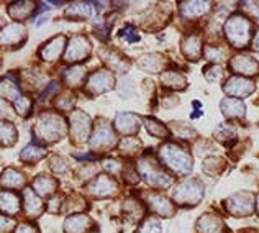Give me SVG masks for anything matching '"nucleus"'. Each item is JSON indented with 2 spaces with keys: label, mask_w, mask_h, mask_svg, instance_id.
I'll list each match as a JSON object with an SVG mask.
<instances>
[{
  "label": "nucleus",
  "mask_w": 259,
  "mask_h": 233,
  "mask_svg": "<svg viewBox=\"0 0 259 233\" xmlns=\"http://www.w3.org/2000/svg\"><path fill=\"white\" fill-rule=\"evenodd\" d=\"M64 133V120L54 113H45L39 116L36 125V135L45 141H54Z\"/></svg>",
  "instance_id": "1"
},
{
  "label": "nucleus",
  "mask_w": 259,
  "mask_h": 233,
  "mask_svg": "<svg viewBox=\"0 0 259 233\" xmlns=\"http://www.w3.org/2000/svg\"><path fill=\"white\" fill-rule=\"evenodd\" d=\"M161 158L167 166H171L177 173L187 174L192 169V160L184 149L177 148L176 145H166L161 148Z\"/></svg>",
  "instance_id": "2"
},
{
  "label": "nucleus",
  "mask_w": 259,
  "mask_h": 233,
  "mask_svg": "<svg viewBox=\"0 0 259 233\" xmlns=\"http://www.w3.org/2000/svg\"><path fill=\"white\" fill-rule=\"evenodd\" d=\"M225 30H227V35H228L231 43L240 48V46H244L248 43L251 25L246 18H243L240 15H235V17H231V20H228Z\"/></svg>",
  "instance_id": "3"
},
{
  "label": "nucleus",
  "mask_w": 259,
  "mask_h": 233,
  "mask_svg": "<svg viewBox=\"0 0 259 233\" xmlns=\"http://www.w3.org/2000/svg\"><path fill=\"white\" fill-rule=\"evenodd\" d=\"M140 171H141V174L145 176L146 182L151 184V186L162 187V186H169V184H171V177H169L164 171H161L153 161L143 160L140 163Z\"/></svg>",
  "instance_id": "4"
},
{
  "label": "nucleus",
  "mask_w": 259,
  "mask_h": 233,
  "mask_svg": "<svg viewBox=\"0 0 259 233\" xmlns=\"http://www.w3.org/2000/svg\"><path fill=\"white\" fill-rule=\"evenodd\" d=\"M91 130V119L84 112H74L71 116V133L76 141H84Z\"/></svg>",
  "instance_id": "5"
},
{
  "label": "nucleus",
  "mask_w": 259,
  "mask_h": 233,
  "mask_svg": "<svg viewBox=\"0 0 259 233\" xmlns=\"http://www.w3.org/2000/svg\"><path fill=\"white\" fill-rule=\"evenodd\" d=\"M91 53V45L84 36H74L71 40L69 46L66 51V59L67 61H77V59H85L87 54Z\"/></svg>",
  "instance_id": "6"
},
{
  "label": "nucleus",
  "mask_w": 259,
  "mask_h": 233,
  "mask_svg": "<svg viewBox=\"0 0 259 233\" xmlns=\"http://www.w3.org/2000/svg\"><path fill=\"white\" fill-rule=\"evenodd\" d=\"M112 84H113L112 74L107 71H99V72L92 74L91 79H89L87 89L94 94H100L104 91H108V89H112Z\"/></svg>",
  "instance_id": "7"
},
{
  "label": "nucleus",
  "mask_w": 259,
  "mask_h": 233,
  "mask_svg": "<svg viewBox=\"0 0 259 233\" xmlns=\"http://www.w3.org/2000/svg\"><path fill=\"white\" fill-rule=\"evenodd\" d=\"M115 141V136L112 128L107 125V123L100 122L95 132L92 135V140H91V145L92 148H105V146H110L112 143Z\"/></svg>",
  "instance_id": "8"
},
{
  "label": "nucleus",
  "mask_w": 259,
  "mask_h": 233,
  "mask_svg": "<svg viewBox=\"0 0 259 233\" xmlns=\"http://www.w3.org/2000/svg\"><path fill=\"white\" fill-rule=\"evenodd\" d=\"M174 197L179 202L197 204V201H200V197H202V189L200 186H197L194 182H186L179 187V190H176Z\"/></svg>",
  "instance_id": "9"
},
{
  "label": "nucleus",
  "mask_w": 259,
  "mask_h": 233,
  "mask_svg": "<svg viewBox=\"0 0 259 233\" xmlns=\"http://www.w3.org/2000/svg\"><path fill=\"white\" fill-rule=\"evenodd\" d=\"M23 38H25V28L22 25L12 23L0 31V43H4V45H15L18 41H22Z\"/></svg>",
  "instance_id": "10"
},
{
  "label": "nucleus",
  "mask_w": 259,
  "mask_h": 233,
  "mask_svg": "<svg viewBox=\"0 0 259 233\" xmlns=\"http://www.w3.org/2000/svg\"><path fill=\"white\" fill-rule=\"evenodd\" d=\"M115 190H117V184L107 176H100L91 184V192L94 196H112Z\"/></svg>",
  "instance_id": "11"
},
{
  "label": "nucleus",
  "mask_w": 259,
  "mask_h": 233,
  "mask_svg": "<svg viewBox=\"0 0 259 233\" xmlns=\"http://www.w3.org/2000/svg\"><path fill=\"white\" fill-rule=\"evenodd\" d=\"M253 82L249 81H244L241 77H233L228 81V84L225 86V91L231 95H246V94H251L253 92Z\"/></svg>",
  "instance_id": "12"
},
{
  "label": "nucleus",
  "mask_w": 259,
  "mask_h": 233,
  "mask_svg": "<svg viewBox=\"0 0 259 233\" xmlns=\"http://www.w3.org/2000/svg\"><path fill=\"white\" fill-rule=\"evenodd\" d=\"M117 128L123 135H133L138 132V119L132 113L117 115Z\"/></svg>",
  "instance_id": "13"
},
{
  "label": "nucleus",
  "mask_w": 259,
  "mask_h": 233,
  "mask_svg": "<svg viewBox=\"0 0 259 233\" xmlns=\"http://www.w3.org/2000/svg\"><path fill=\"white\" fill-rule=\"evenodd\" d=\"M89 223H91V218H89L87 215H72L66 220L64 227H66V231L67 233H80L87 230Z\"/></svg>",
  "instance_id": "14"
},
{
  "label": "nucleus",
  "mask_w": 259,
  "mask_h": 233,
  "mask_svg": "<svg viewBox=\"0 0 259 233\" xmlns=\"http://www.w3.org/2000/svg\"><path fill=\"white\" fill-rule=\"evenodd\" d=\"M25 209H26V214L30 217H38L39 212L43 210V204L39 201V197L33 192L31 189H26L25 190Z\"/></svg>",
  "instance_id": "15"
},
{
  "label": "nucleus",
  "mask_w": 259,
  "mask_h": 233,
  "mask_svg": "<svg viewBox=\"0 0 259 233\" xmlns=\"http://www.w3.org/2000/svg\"><path fill=\"white\" fill-rule=\"evenodd\" d=\"M64 43H66V38L64 36H58L56 40H53V41H50L43 50H41V54H43V58L46 59V61H51V59H56L59 54H61V51H63V46H64Z\"/></svg>",
  "instance_id": "16"
},
{
  "label": "nucleus",
  "mask_w": 259,
  "mask_h": 233,
  "mask_svg": "<svg viewBox=\"0 0 259 233\" xmlns=\"http://www.w3.org/2000/svg\"><path fill=\"white\" fill-rule=\"evenodd\" d=\"M95 4L92 2H76L71 5V9L67 10V15L71 17H80V18H89L94 15L95 12Z\"/></svg>",
  "instance_id": "17"
},
{
  "label": "nucleus",
  "mask_w": 259,
  "mask_h": 233,
  "mask_svg": "<svg viewBox=\"0 0 259 233\" xmlns=\"http://www.w3.org/2000/svg\"><path fill=\"white\" fill-rule=\"evenodd\" d=\"M18 197L12 192H2L0 194V210L9 215H15L18 212Z\"/></svg>",
  "instance_id": "18"
},
{
  "label": "nucleus",
  "mask_w": 259,
  "mask_h": 233,
  "mask_svg": "<svg viewBox=\"0 0 259 233\" xmlns=\"http://www.w3.org/2000/svg\"><path fill=\"white\" fill-rule=\"evenodd\" d=\"M222 110L228 116H243L244 115V105L238 99H225L222 102Z\"/></svg>",
  "instance_id": "19"
},
{
  "label": "nucleus",
  "mask_w": 259,
  "mask_h": 233,
  "mask_svg": "<svg viewBox=\"0 0 259 233\" xmlns=\"http://www.w3.org/2000/svg\"><path fill=\"white\" fill-rule=\"evenodd\" d=\"M231 66H233L238 72H246V74H253L257 69V64L249 56H238L233 63H231Z\"/></svg>",
  "instance_id": "20"
},
{
  "label": "nucleus",
  "mask_w": 259,
  "mask_h": 233,
  "mask_svg": "<svg viewBox=\"0 0 259 233\" xmlns=\"http://www.w3.org/2000/svg\"><path fill=\"white\" fill-rule=\"evenodd\" d=\"M33 187L36 189L38 194L46 196V194H51L54 190V187H56V181L51 179V177H48V176H39L35 179Z\"/></svg>",
  "instance_id": "21"
},
{
  "label": "nucleus",
  "mask_w": 259,
  "mask_h": 233,
  "mask_svg": "<svg viewBox=\"0 0 259 233\" xmlns=\"http://www.w3.org/2000/svg\"><path fill=\"white\" fill-rule=\"evenodd\" d=\"M13 141H17V130L9 122H0V143L12 145Z\"/></svg>",
  "instance_id": "22"
},
{
  "label": "nucleus",
  "mask_w": 259,
  "mask_h": 233,
  "mask_svg": "<svg viewBox=\"0 0 259 233\" xmlns=\"http://www.w3.org/2000/svg\"><path fill=\"white\" fill-rule=\"evenodd\" d=\"M246 194H238L233 199H230V210L235 212L236 215H244L251 212V202L243 204V199Z\"/></svg>",
  "instance_id": "23"
},
{
  "label": "nucleus",
  "mask_w": 259,
  "mask_h": 233,
  "mask_svg": "<svg viewBox=\"0 0 259 233\" xmlns=\"http://www.w3.org/2000/svg\"><path fill=\"white\" fill-rule=\"evenodd\" d=\"M0 181H2V184H4L5 187L13 189V187L22 186V184H23V176L20 174L18 171H15V169H7Z\"/></svg>",
  "instance_id": "24"
},
{
  "label": "nucleus",
  "mask_w": 259,
  "mask_h": 233,
  "mask_svg": "<svg viewBox=\"0 0 259 233\" xmlns=\"http://www.w3.org/2000/svg\"><path fill=\"white\" fill-rule=\"evenodd\" d=\"M151 207L154 212H158L161 215H171L172 214V205L169 204L167 199L161 196H153L151 197Z\"/></svg>",
  "instance_id": "25"
},
{
  "label": "nucleus",
  "mask_w": 259,
  "mask_h": 233,
  "mask_svg": "<svg viewBox=\"0 0 259 233\" xmlns=\"http://www.w3.org/2000/svg\"><path fill=\"white\" fill-rule=\"evenodd\" d=\"M33 5L31 2H20V4H13L12 7H10V15L13 17V18H18V20H23V18H26L30 15V12L33 10Z\"/></svg>",
  "instance_id": "26"
},
{
  "label": "nucleus",
  "mask_w": 259,
  "mask_h": 233,
  "mask_svg": "<svg viewBox=\"0 0 259 233\" xmlns=\"http://www.w3.org/2000/svg\"><path fill=\"white\" fill-rule=\"evenodd\" d=\"M0 94H2V97H7V99H13L17 100L20 97V91H18V86L15 82H10V81H0Z\"/></svg>",
  "instance_id": "27"
},
{
  "label": "nucleus",
  "mask_w": 259,
  "mask_h": 233,
  "mask_svg": "<svg viewBox=\"0 0 259 233\" xmlns=\"http://www.w3.org/2000/svg\"><path fill=\"white\" fill-rule=\"evenodd\" d=\"M46 154V151L43 148H39V146H26L23 151H22V160L23 161H28V163H35L38 160H41V158Z\"/></svg>",
  "instance_id": "28"
},
{
  "label": "nucleus",
  "mask_w": 259,
  "mask_h": 233,
  "mask_svg": "<svg viewBox=\"0 0 259 233\" xmlns=\"http://www.w3.org/2000/svg\"><path fill=\"white\" fill-rule=\"evenodd\" d=\"M207 5L205 2H187V4H182V13L186 17H194V15H200L207 10Z\"/></svg>",
  "instance_id": "29"
},
{
  "label": "nucleus",
  "mask_w": 259,
  "mask_h": 233,
  "mask_svg": "<svg viewBox=\"0 0 259 233\" xmlns=\"http://www.w3.org/2000/svg\"><path fill=\"white\" fill-rule=\"evenodd\" d=\"M197 227H199V230L203 231V233H218L217 228L220 227V222L207 215V217H202L200 218L199 223H197Z\"/></svg>",
  "instance_id": "30"
},
{
  "label": "nucleus",
  "mask_w": 259,
  "mask_h": 233,
  "mask_svg": "<svg viewBox=\"0 0 259 233\" xmlns=\"http://www.w3.org/2000/svg\"><path fill=\"white\" fill-rule=\"evenodd\" d=\"M84 74H85L84 67L77 66V67H72V69H69V71H67L64 77H66L67 84H69V86H79L80 82H82V77H84Z\"/></svg>",
  "instance_id": "31"
},
{
  "label": "nucleus",
  "mask_w": 259,
  "mask_h": 233,
  "mask_svg": "<svg viewBox=\"0 0 259 233\" xmlns=\"http://www.w3.org/2000/svg\"><path fill=\"white\" fill-rule=\"evenodd\" d=\"M199 51H200V46H199V40L197 38H189L184 41V53H186L190 59H197Z\"/></svg>",
  "instance_id": "32"
},
{
  "label": "nucleus",
  "mask_w": 259,
  "mask_h": 233,
  "mask_svg": "<svg viewBox=\"0 0 259 233\" xmlns=\"http://www.w3.org/2000/svg\"><path fill=\"white\" fill-rule=\"evenodd\" d=\"M146 127L149 130V133H153L154 136H158V138H164V136L167 135V130L161 125V123H158L156 120H151V119H146Z\"/></svg>",
  "instance_id": "33"
},
{
  "label": "nucleus",
  "mask_w": 259,
  "mask_h": 233,
  "mask_svg": "<svg viewBox=\"0 0 259 233\" xmlns=\"http://www.w3.org/2000/svg\"><path fill=\"white\" fill-rule=\"evenodd\" d=\"M138 233H161V223L156 218H149L145 223Z\"/></svg>",
  "instance_id": "34"
},
{
  "label": "nucleus",
  "mask_w": 259,
  "mask_h": 233,
  "mask_svg": "<svg viewBox=\"0 0 259 233\" xmlns=\"http://www.w3.org/2000/svg\"><path fill=\"white\" fill-rule=\"evenodd\" d=\"M30 107H31V102H30V99L28 97H20L15 100V108H17V112L20 113V115H26L30 112Z\"/></svg>",
  "instance_id": "35"
},
{
  "label": "nucleus",
  "mask_w": 259,
  "mask_h": 233,
  "mask_svg": "<svg viewBox=\"0 0 259 233\" xmlns=\"http://www.w3.org/2000/svg\"><path fill=\"white\" fill-rule=\"evenodd\" d=\"M162 81H164L166 86H172V87H179L184 84V77L179 76V74H172V72H167L162 76Z\"/></svg>",
  "instance_id": "36"
},
{
  "label": "nucleus",
  "mask_w": 259,
  "mask_h": 233,
  "mask_svg": "<svg viewBox=\"0 0 259 233\" xmlns=\"http://www.w3.org/2000/svg\"><path fill=\"white\" fill-rule=\"evenodd\" d=\"M120 36H121V38H125L126 41H130V43H133V41H138V40H140V36L135 33V28H133V26H126L125 30H121Z\"/></svg>",
  "instance_id": "37"
},
{
  "label": "nucleus",
  "mask_w": 259,
  "mask_h": 233,
  "mask_svg": "<svg viewBox=\"0 0 259 233\" xmlns=\"http://www.w3.org/2000/svg\"><path fill=\"white\" fill-rule=\"evenodd\" d=\"M53 169L56 171V173H63V171L67 169V163L63 160V158H59V156L53 158Z\"/></svg>",
  "instance_id": "38"
},
{
  "label": "nucleus",
  "mask_w": 259,
  "mask_h": 233,
  "mask_svg": "<svg viewBox=\"0 0 259 233\" xmlns=\"http://www.w3.org/2000/svg\"><path fill=\"white\" fill-rule=\"evenodd\" d=\"M205 53H207V58L212 59V61H220V59H223L222 58L223 51L222 50H217V48H207Z\"/></svg>",
  "instance_id": "39"
},
{
  "label": "nucleus",
  "mask_w": 259,
  "mask_h": 233,
  "mask_svg": "<svg viewBox=\"0 0 259 233\" xmlns=\"http://www.w3.org/2000/svg\"><path fill=\"white\" fill-rule=\"evenodd\" d=\"M58 91H59V84H58V82H51L50 87H48L46 91L41 94V97H39V100H46V99H48V95H51L53 92H58Z\"/></svg>",
  "instance_id": "40"
},
{
  "label": "nucleus",
  "mask_w": 259,
  "mask_h": 233,
  "mask_svg": "<svg viewBox=\"0 0 259 233\" xmlns=\"http://www.w3.org/2000/svg\"><path fill=\"white\" fill-rule=\"evenodd\" d=\"M12 227H13V222L10 220V218H7V217H0V233L9 231Z\"/></svg>",
  "instance_id": "41"
},
{
  "label": "nucleus",
  "mask_w": 259,
  "mask_h": 233,
  "mask_svg": "<svg viewBox=\"0 0 259 233\" xmlns=\"http://www.w3.org/2000/svg\"><path fill=\"white\" fill-rule=\"evenodd\" d=\"M0 115L4 116H12V112H10V107L5 104V102L0 99Z\"/></svg>",
  "instance_id": "42"
},
{
  "label": "nucleus",
  "mask_w": 259,
  "mask_h": 233,
  "mask_svg": "<svg viewBox=\"0 0 259 233\" xmlns=\"http://www.w3.org/2000/svg\"><path fill=\"white\" fill-rule=\"evenodd\" d=\"M104 166H105V169H108V171H112V173H115V171H118V163L117 161H112V160H108V161H105L104 163Z\"/></svg>",
  "instance_id": "43"
},
{
  "label": "nucleus",
  "mask_w": 259,
  "mask_h": 233,
  "mask_svg": "<svg viewBox=\"0 0 259 233\" xmlns=\"http://www.w3.org/2000/svg\"><path fill=\"white\" fill-rule=\"evenodd\" d=\"M15 233H38L35 227H31V225H22Z\"/></svg>",
  "instance_id": "44"
},
{
  "label": "nucleus",
  "mask_w": 259,
  "mask_h": 233,
  "mask_svg": "<svg viewBox=\"0 0 259 233\" xmlns=\"http://www.w3.org/2000/svg\"><path fill=\"white\" fill-rule=\"evenodd\" d=\"M254 48H256V50H259V33H257L256 38H254Z\"/></svg>",
  "instance_id": "45"
},
{
  "label": "nucleus",
  "mask_w": 259,
  "mask_h": 233,
  "mask_svg": "<svg viewBox=\"0 0 259 233\" xmlns=\"http://www.w3.org/2000/svg\"><path fill=\"white\" fill-rule=\"evenodd\" d=\"M257 210H259V197H257Z\"/></svg>",
  "instance_id": "46"
}]
</instances>
